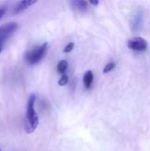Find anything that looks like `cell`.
<instances>
[{
    "label": "cell",
    "mask_w": 150,
    "mask_h": 151,
    "mask_svg": "<svg viewBox=\"0 0 150 151\" xmlns=\"http://www.w3.org/2000/svg\"><path fill=\"white\" fill-rule=\"evenodd\" d=\"M127 47L134 51H144L148 48V42L142 37H134L127 42Z\"/></svg>",
    "instance_id": "3957f363"
},
{
    "label": "cell",
    "mask_w": 150,
    "mask_h": 151,
    "mask_svg": "<svg viewBox=\"0 0 150 151\" xmlns=\"http://www.w3.org/2000/svg\"><path fill=\"white\" fill-rule=\"evenodd\" d=\"M47 48H48V43L44 42L41 46H38L33 49L32 50L28 51L26 55L27 62L30 65H35L38 62H40L45 56L47 52Z\"/></svg>",
    "instance_id": "7a4b0ae2"
},
{
    "label": "cell",
    "mask_w": 150,
    "mask_h": 151,
    "mask_svg": "<svg viewBox=\"0 0 150 151\" xmlns=\"http://www.w3.org/2000/svg\"><path fill=\"white\" fill-rule=\"evenodd\" d=\"M18 25L15 22H10L0 27V42L4 43V42L16 31Z\"/></svg>",
    "instance_id": "277c9868"
},
{
    "label": "cell",
    "mask_w": 150,
    "mask_h": 151,
    "mask_svg": "<svg viewBox=\"0 0 150 151\" xmlns=\"http://www.w3.org/2000/svg\"><path fill=\"white\" fill-rule=\"evenodd\" d=\"M73 48H74V43H73V42H69V43L65 47L64 52H65V53H69V52H71V51L73 50Z\"/></svg>",
    "instance_id": "7c38bea8"
},
{
    "label": "cell",
    "mask_w": 150,
    "mask_h": 151,
    "mask_svg": "<svg viewBox=\"0 0 150 151\" xmlns=\"http://www.w3.org/2000/svg\"><path fill=\"white\" fill-rule=\"evenodd\" d=\"M0 151H1V150H0Z\"/></svg>",
    "instance_id": "9a60e30c"
},
{
    "label": "cell",
    "mask_w": 150,
    "mask_h": 151,
    "mask_svg": "<svg viewBox=\"0 0 150 151\" xmlns=\"http://www.w3.org/2000/svg\"><path fill=\"white\" fill-rule=\"evenodd\" d=\"M5 11H6L5 7H0V19L3 18V16H4V14Z\"/></svg>",
    "instance_id": "4fadbf2b"
},
{
    "label": "cell",
    "mask_w": 150,
    "mask_h": 151,
    "mask_svg": "<svg viewBox=\"0 0 150 151\" xmlns=\"http://www.w3.org/2000/svg\"><path fill=\"white\" fill-rule=\"evenodd\" d=\"M68 81H69L68 76L65 73H64L62 75V77L60 78V80L58 81V84H59V86H65L68 83Z\"/></svg>",
    "instance_id": "8fae6325"
},
{
    "label": "cell",
    "mask_w": 150,
    "mask_h": 151,
    "mask_svg": "<svg viewBox=\"0 0 150 151\" xmlns=\"http://www.w3.org/2000/svg\"><path fill=\"white\" fill-rule=\"evenodd\" d=\"M72 7L80 12H84L88 9V4L86 0H72Z\"/></svg>",
    "instance_id": "8992f818"
},
{
    "label": "cell",
    "mask_w": 150,
    "mask_h": 151,
    "mask_svg": "<svg viewBox=\"0 0 150 151\" xmlns=\"http://www.w3.org/2000/svg\"><path fill=\"white\" fill-rule=\"evenodd\" d=\"M67 67H68V62L65 59L63 60H60L57 64V69L59 73H62L64 74L65 73V71L67 70Z\"/></svg>",
    "instance_id": "ba28073f"
},
{
    "label": "cell",
    "mask_w": 150,
    "mask_h": 151,
    "mask_svg": "<svg viewBox=\"0 0 150 151\" xmlns=\"http://www.w3.org/2000/svg\"><path fill=\"white\" fill-rule=\"evenodd\" d=\"M141 21H142L141 15H136V16H135V20L133 21V23H134V26H133L134 29H138V28L141 27Z\"/></svg>",
    "instance_id": "30bf717a"
},
{
    "label": "cell",
    "mask_w": 150,
    "mask_h": 151,
    "mask_svg": "<svg viewBox=\"0 0 150 151\" xmlns=\"http://www.w3.org/2000/svg\"><path fill=\"white\" fill-rule=\"evenodd\" d=\"M88 1L90 2L91 4H93V5H95V6L98 5V4H99V0H88Z\"/></svg>",
    "instance_id": "5bb4252c"
},
{
    "label": "cell",
    "mask_w": 150,
    "mask_h": 151,
    "mask_svg": "<svg viewBox=\"0 0 150 151\" xmlns=\"http://www.w3.org/2000/svg\"><path fill=\"white\" fill-rule=\"evenodd\" d=\"M36 96L34 94H32L27 101V113H26V121H25V130L27 134H32L35 131L39 125V118L34 110Z\"/></svg>",
    "instance_id": "6da1fadb"
},
{
    "label": "cell",
    "mask_w": 150,
    "mask_h": 151,
    "mask_svg": "<svg viewBox=\"0 0 150 151\" xmlns=\"http://www.w3.org/2000/svg\"><path fill=\"white\" fill-rule=\"evenodd\" d=\"M38 1L39 0H20L19 3L15 6L13 12L14 13H19V12L27 10V8H29L31 5L34 4Z\"/></svg>",
    "instance_id": "5b68a950"
},
{
    "label": "cell",
    "mask_w": 150,
    "mask_h": 151,
    "mask_svg": "<svg viewBox=\"0 0 150 151\" xmlns=\"http://www.w3.org/2000/svg\"><path fill=\"white\" fill-rule=\"evenodd\" d=\"M116 66V64L114 62H110L109 64H107L103 69V73H110L111 71H112Z\"/></svg>",
    "instance_id": "9c48e42d"
},
{
    "label": "cell",
    "mask_w": 150,
    "mask_h": 151,
    "mask_svg": "<svg viewBox=\"0 0 150 151\" xmlns=\"http://www.w3.org/2000/svg\"><path fill=\"white\" fill-rule=\"evenodd\" d=\"M93 80H94V74L91 71H88L83 77V83L84 86L87 89H89L92 86L93 83Z\"/></svg>",
    "instance_id": "52a82bcc"
}]
</instances>
